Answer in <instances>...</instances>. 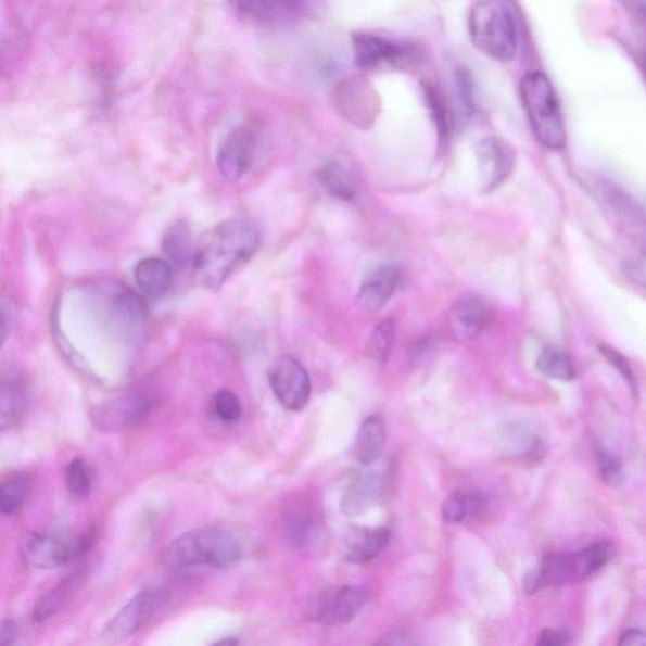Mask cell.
<instances>
[{
    "instance_id": "obj_9",
    "label": "cell",
    "mask_w": 646,
    "mask_h": 646,
    "mask_svg": "<svg viewBox=\"0 0 646 646\" xmlns=\"http://www.w3.org/2000/svg\"><path fill=\"white\" fill-rule=\"evenodd\" d=\"M166 597L165 590L147 588L142 591L107 622L101 636L109 643L122 642L134 636L157 612Z\"/></svg>"
},
{
    "instance_id": "obj_12",
    "label": "cell",
    "mask_w": 646,
    "mask_h": 646,
    "mask_svg": "<svg viewBox=\"0 0 646 646\" xmlns=\"http://www.w3.org/2000/svg\"><path fill=\"white\" fill-rule=\"evenodd\" d=\"M353 50L355 64L363 69H376L385 65L401 66L407 64V60L414 54L410 47L362 33L353 35Z\"/></svg>"
},
{
    "instance_id": "obj_36",
    "label": "cell",
    "mask_w": 646,
    "mask_h": 646,
    "mask_svg": "<svg viewBox=\"0 0 646 646\" xmlns=\"http://www.w3.org/2000/svg\"><path fill=\"white\" fill-rule=\"evenodd\" d=\"M619 645L646 646V633L641 630H628L622 634Z\"/></svg>"
},
{
    "instance_id": "obj_6",
    "label": "cell",
    "mask_w": 646,
    "mask_h": 646,
    "mask_svg": "<svg viewBox=\"0 0 646 646\" xmlns=\"http://www.w3.org/2000/svg\"><path fill=\"white\" fill-rule=\"evenodd\" d=\"M96 532L72 536L64 533L33 532L21 542L23 562L37 570H54L66 566L91 549Z\"/></svg>"
},
{
    "instance_id": "obj_34",
    "label": "cell",
    "mask_w": 646,
    "mask_h": 646,
    "mask_svg": "<svg viewBox=\"0 0 646 646\" xmlns=\"http://www.w3.org/2000/svg\"><path fill=\"white\" fill-rule=\"evenodd\" d=\"M287 535L294 546H303L313 532L314 523L305 517V514L293 512L286 521Z\"/></svg>"
},
{
    "instance_id": "obj_37",
    "label": "cell",
    "mask_w": 646,
    "mask_h": 646,
    "mask_svg": "<svg viewBox=\"0 0 646 646\" xmlns=\"http://www.w3.org/2000/svg\"><path fill=\"white\" fill-rule=\"evenodd\" d=\"M630 13L635 17L646 23V0H622Z\"/></svg>"
},
{
    "instance_id": "obj_38",
    "label": "cell",
    "mask_w": 646,
    "mask_h": 646,
    "mask_svg": "<svg viewBox=\"0 0 646 646\" xmlns=\"http://www.w3.org/2000/svg\"><path fill=\"white\" fill-rule=\"evenodd\" d=\"M566 643V637L562 634L554 632V630H544L540 636L539 645L557 646Z\"/></svg>"
},
{
    "instance_id": "obj_33",
    "label": "cell",
    "mask_w": 646,
    "mask_h": 646,
    "mask_svg": "<svg viewBox=\"0 0 646 646\" xmlns=\"http://www.w3.org/2000/svg\"><path fill=\"white\" fill-rule=\"evenodd\" d=\"M598 350H600V353L605 359L609 362L612 367L621 373V377L626 380V383L629 384L630 389H632L634 396H637V394H639V388H637V381L635 379L634 371L632 367H630L626 357L619 353L618 350H615L609 345H600L598 346Z\"/></svg>"
},
{
    "instance_id": "obj_39",
    "label": "cell",
    "mask_w": 646,
    "mask_h": 646,
    "mask_svg": "<svg viewBox=\"0 0 646 646\" xmlns=\"http://www.w3.org/2000/svg\"><path fill=\"white\" fill-rule=\"evenodd\" d=\"M217 644H220V645H227V644H229V645H236V644H238V642L237 641H233V639H225V641H221V642H219Z\"/></svg>"
},
{
    "instance_id": "obj_28",
    "label": "cell",
    "mask_w": 646,
    "mask_h": 646,
    "mask_svg": "<svg viewBox=\"0 0 646 646\" xmlns=\"http://www.w3.org/2000/svg\"><path fill=\"white\" fill-rule=\"evenodd\" d=\"M536 369L544 377L570 381L575 377L573 364L568 355L554 346L544 347L535 363Z\"/></svg>"
},
{
    "instance_id": "obj_5",
    "label": "cell",
    "mask_w": 646,
    "mask_h": 646,
    "mask_svg": "<svg viewBox=\"0 0 646 646\" xmlns=\"http://www.w3.org/2000/svg\"><path fill=\"white\" fill-rule=\"evenodd\" d=\"M615 555L612 544L598 542L572 555H549L544 558L539 572L525 580L528 594L544 586H560L566 583L587 580L610 562Z\"/></svg>"
},
{
    "instance_id": "obj_19",
    "label": "cell",
    "mask_w": 646,
    "mask_h": 646,
    "mask_svg": "<svg viewBox=\"0 0 646 646\" xmlns=\"http://www.w3.org/2000/svg\"><path fill=\"white\" fill-rule=\"evenodd\" d=\"M384 492V482L379 473L365 472L357 478L342 502V511L347 517H357L370 510Z\"/></svg>"
},
{
    "instance_id": "obj_3",
    "label": "cell",
    "mask_w": 646,
    "mask_h": 646,
    "mask_svg": "<svg viewBox=\"0 0 646 646\" xmlns=\"http://www.w3.org/2000/svg\"><path fill=\"white\" fill-rule=\"evenodd\" d=\"M519 90L529 126L539 143L549 151L565 150V116L549 77L542 72H529L521 77Z\"/></svg>"
},
{
    "instance_id": "obj_15",
    "label": "cell",
    "mask_w": 646,
    "mask_h": 646,
    "mask_svg": "<svg viewBox=\"0 0 646 646\" xmlns=\"http://www.w3.org/2000/svg\"><path fill=\"white\" fill-rule=\"evenodd\" d=\"M368 594L359 586H344L325 596L318 618L329 625H342L352 621L360 612Z\"/></svg>"
},
{
    "instance_id": "obj_35",
    "label": "cell",
    "mask_w": 646,
    "mask_h": 646,
    "mask_svg": "<svg viewBox=\"0 0 646 646\" xmlns=\"http://www.w3.org/2000/svg\"><path fill=\"white\" fill-rule=\"evenodd\" d=\"M21 636V630L15 621L13 620H4L2 624V635H0V639H2V644L14 645L17 644Z\"/></svg>"
},
{
    "instance_id": "obj_11",
    "label": "cell",
    "mask_w": 646,
    "mask_h": 646,
    "mask_svg": "<svg viewBox=\"0 0 646 646\" xmlns=\"http://www.w3.org/2000/svg\"><path fill=\"white\" fill-rule=\"evenodd\" d=\"M255 145L253 131L245 127L233 129L224 139L220 150L217 152L216 163L217 169L225 180L236 182L246 175L252 167Z\"/></svg>"
},
{
    "instance_id": "obj_26",
    "label": "cell",
    "mask_w": 646,
    "mask_h": 646,
    "mask_svg": "<svg viewBox=\"0 0 646 646\" xmlns=\"http://www.w3.org/2000/svg\"><path fill=\"white\" fill-rule=\"evenodd\" d=\"M229 2L249 17L271 21L294 11L301 0H229Z\"/></svg>"
},
{
    "instance_id": "obj_25",
    "label": "cell",
    "mask_w": 646,
    "mask_h": 646,
    "mask_svg": "<svg viewBox=\"0 0 646 646\" xmlns=\"http://www.w3.org/2000/svg\"><path fill=\"white\" fill-rule=\"evenodd\" d=\"M485 497L477 492H457L447 496L442 505L443 517L449 523H461L466 519L479 516L485 509Z\"/></svg>"
},
{
    "instance_id": "obj_2",
    "label": "cell",
    "mask_w": 646,
    "mask_h": 646,
    "mask_svg": "<svg viewBox=\"0 0 646 646\" xmlns=\"http://www.w3.org/2000/svg\"><path fill=\"white\" fill-rule=\"evenodd\" d=\"M243 556V546L229 529L208 527L178 536L163 552V563L169 570L181 572L192 568L210 567L224 570L237 565Z\"/></svg>"
},
{
    "instance_id": "obj_10",
    "label": "cell",
    "mask_w": 646,
    "mask_h": 646,
    "mask_svg": "<svg viewBox=\"0 0 646 646\" xmlns=\"http://www.w3.org/2000/svg\"><path fill=\"white\" fill-rule=\"evenodd\" d=\"M484 190L490 192L501 187L512 174L516 153L508 142L497 137L481 139L474 147Z\"/></svg>"
},
{
    "instance_id": "obj_14",
    "label": "cell",
    "mask_w": 646,
    "mask_h": 646,
    "mask_svg": "<svg viewBox=\"0 0 646 646\" xmlns=\"http://www.w3.org/2000/svg\"><path fill=\"white\" fill-rule=\"evenodd\" d=\"M402 269L395 264H385L364 280L359 293H357V305L367 313H378L388 305L401 284Z\"/></svg>"
},
{
    "instance_id": "obj_32",
    "label": "cell",
    "mask_w": 646,
    "mask_h": 646,
    "mask_svg": "<svg viewBox=\"0 0 646 646\" xmlns=\"http://www.w3.org/2000/svg\"><path fill=\"white\" fill-rule=\"evenodd\" d=\"M596 457L598 469H600L601 477L606 484H609L610 486H619L622 480H624L619 458L601 447H597Z\"/></svg>"
},
{
    "instance_id": "obj_8",
    "label": "cell",
    "mask_w": 646,
    "mask_h": 646,
    "mask_svg": "<svg viewBox=\"0 0 646 646\" xmlns=\"http://www.w3.org/2000/svg\"><path fill=\"white\" fill-rule=\"evenodd\" d=\"M269 383L276 398L292 411L307 406L311 396V379L302 364L290 355H283L271 365Z\"/></svg>"
},
{
    "instance_id": "obj_20",
    "label": "cell",
    "mask_w": 646,
    "mask_h": 646,
    "mask_svg": "<svg viewBox=\"0 0 646 646\" xmlns=\"http://www.w3.org/2000/svg\"><path fill=\"white\" fill-rule=\"evenodd\" d=\"M81 573L69 574L64 581H61L56 587H53L36 604L34 620L43 622L53 618L54 615L64 610L72 603L81 586Z\"/></svg>"
},
{
    "instance_id": "obj_21",
    "label": "cell",
    "mask_w": 646,
    "mask_h": 646,
    "mask_svg": "<svg viewBox=\"0 0 646 646\" xmlns=\"http://www.w3.org/2000/svg\"><path fill=\"white\" fill-rule=\"evenodd\" d=\"M385 426L383 419L371 416L362 425L357 433L355 456L357 461L368 466L379 460L385 447Z\"/></svg>"
},
{
    "instance_id": "obj_29",
    "label": "cell",
    "mask_w": 646,
    "mask_h": 646,
    "mask_svg": "<svg viewBox=\"0 0 646 646\" xmlns=\"http://www.w3.org/2000/svg\"><path fill=\"white\" fill-rule=\"evenodd\" d=\"M395 341V324L392 320L380 322L369 340V355L372 360L385 364L391 356Z\"/></svg>"
},
{
    "instance_id": "obj_23",
    "label": "cell",
    "mask_w": 646,
    "mask_h": 646,
    "mask_svg": "<svg viewBox=\"0 0 646 646\" xmlns=\"http://www.w3.org/2000/svg\"><path fill=\"white\" fill-rule=\"evenodd\" d=\"M391 533L387 528L363 529L350 544L346 558L350 563L367 565L388 546Z\"/></svg>"
},
{
    "instance_id": "obj_18",
    "label": "cell",
    "mask_w": 646,
    "mask_h": 646,
    "mask_svg": "<svg viewBox=\"0 0 646 646\" xmlns=\"http://www.w3.org/2000/svg\"><path fill=\"white\" fill-rule=\"evenodd\" d=\"M135 279L140 291L148 299H161L173 286V264L166 259L145 258L135 268Z\"/></svg>"
},
{
    "instance_id": "obj_22",
    "label": "cell",
    "mask_w": 646,
    "mask_h": 646,
    "mask_svg": "<svg viewBox=\"0 0 646 646\" xmlns=\"http://www.w3.org/2000/svg\"><path fill=\"white\" fill-rule=\"evenodd\" d=\"M162 245L173 266L181 269L191 266V264L194 266L198 248L194 249L190 229L185 223L180 221L170 227Z\"/></svg>"
},
{
    "instance_id": "obj_7",
    "label": "cell",
    "mask_w": 646,
    "mask_h": 646,
    "mask_svg": "<svg viewBox=\"0 0 646 646\" xmlns=\"http://www.w3.org/2000/svg\"><path fill=\"white\" fill-rule=\"evenodd\" d=\"M154 407L153 396L145 393L128 394L92 408L90 420L100 432H121L143 423Z\"/></svg>"
},
{
    "instance_id": "obj_16",
    "label": "cell",
    "mask_w": 646,
    "mask_h": 646,
    "mask_svg": "<svg viewBox=\"0 0 646 646\" xmlns=\"http://www.w3.org/2000/svg\"><path fill=\"white\" fill-rule=\"evenodd\" d=\"M28 406L26 381L20 372L3 373L0 389V428L11 430L25 417Z\"/></svg>"
},
{
    "instance_id": "obj_4",
    "label": "cell",
    "mask_w": 646,
    "mask_h": 646,
    "mask_svg": "<svg viewBox=\"0 0 646 646\" xmlns=\"http://www.w3.org/2000/svg\"><path fill=\"white\" fill-rule=\"evenodd\" d=\"M469 34L474 47L487 58L508 62L518 51L516 18L499 0H480L472 7Z\"/></svg>"
},
{
    "instance_id": "obj_13",
    "label": "cell",
    "mask_w": 646,
    "mask_h": 646,
    "mask_svg": "<svg viewBox=\"0 0 646 646\" xmlns=\"http://www.w3.org/2000/svg\"><path fill=\"white\" fill-rule=\"evenodd\" d=\"M340 112L347 119L360 124H369L378 113V97L368 83L362 79H350L341 83L334 91Z\"/></svg>"
},
{
    "instance_id": "obj_31",
    "label": "cell",
    "mask_w": 646,
    "mask_h": 646,
    "mask_svg": "<svg viewBox=\"0 0 646 646\" xmlns=\"http://www.w3.org/2000/svg\"><path fill=\"white\" fill-rule=\"evenodd\" d=\"M212 409L214 416L224 423H236L243 415L240 400L228 389H221L214 395Z\"/></svg>"
},
{
    "instance_id": "obj_27",
    "label": "cell",
    "mask_w": 646,
    "mask_h": 646,
    "mask_svg": "<svg viewBox=\"0 0 646 646\" xmlns=\"http://www.w3.org/2000/svg\"><path fill=\"white\" fill-rule=\"evenodd\" d=\"M324 189L334 199L353 200L356 194L355 183L346 168L338 161H329L321 169Z\"/></svg>"
},
{
    "instance_id": "obj_17",
    "label": "cell",
    "mask_w": 646,
    "mask_h": 646,
    "mask_svg": "<svg viewBox=\"0 0 646 646\" xmlns=\"http://www.w3.org/2000/svg\"><path fill=\"white\" fill-rule=\"evenodd\" d=\"M489 320V306L479 297H467L458 302L449 314L451 330L460 340H472L479 337Z\"/></svg>"
},
{
    "instance_id": "obj_24",
    "label": "cell",
    "mask_w": 646,
    "mask_h": 646,
    "mask_svg": "<svg viewBox=\"0 0 646 646\" xmlns=\"http://www.w3.org/2000/svg\"><path fill=\"white\" fill-rule=\"evenodd\" d=\"M34 479L29 473L18 472L8 477L0 487V510L4 516H13L23 508L33 493Z\"/></svg>"
},
{
    "instance_id": "obj_1",
    "label": "cell",
    "mask_w": 646,
    "mask_h": 646,
    "mask_svg": "<svg viewBox=\"0 0 646 646\" xmlns=\"http://www.w3.org/2000/svg\"><path fill=\"white\" fill-rule=\"evenodd\" d=\"M261 231L244 217L217 225L202 239L194 269L199 282L208 291H217L228 278L251 261L261 246Z\"/></svg>"
},
{
    "instance_id": "obj_30",
    "label": "cell",
    "mask_w": 646,
    "mask_h": 646,
    "mask_svg": "<svg viewBox=\"0 0 646 646\" xmlns=\"http://www.w3.org/2000/svg\"><path fill=\"white\" fill-rule=\"evenodd\" d=\"M65 482L68 493L75 497L89 496L92 487L91 469L83 458H75L65 470Z\"/></svg>"
}]
</instances>
